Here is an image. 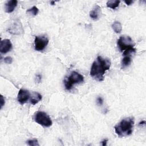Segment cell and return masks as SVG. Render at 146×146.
<instances>
[{"label": "cell", "instance_id": "cell-1", "mask_svg": "<svg viewBox=\"0 0 146 146\" xmlns=\"http://www.w3.org/2000/svg\"><path fill=\"white\" fill-rule=\"evenodd\" d=\"M111 63L109 59L98 56L91 66L90 75L98 81H103L104 79V75L106 71L110 69Z\"/></svg>", "mask_w": 146, "mask_h": 146}, {"label": "cell", "instance_id": "cell-2", "mask_svg": "<svg viewBox=\"0 0 146 146\" xmlns=\"http://www.w3.org/2000/svg\"><path fill=\"white\" fill-rule=\"evenodd\" d=\"M135 119L133 117H128L122 119L114 127L115 133L119 137H125L131 135Z\"/></svg>", "mask_w": 146, "mask_h": 146}, {"label": "cell", "instance_id": "cell-3", "mask_svg": "<svg viewBox=\"0 0 146 146\" xmlns=\"http://www.w3.org/2000/svg\"><path fill=\"white\" fill-rule=\"evenodd\" d=\"M117 45L124 56H131L136 52V48L134 47L135 44L129 36H121L117 41Z\"/></svg>", "mask_w": 146, "mask_h": 146}, {"label": "cell", "instance_id": "cell-4", "mask_svg": "<svg viewBox=\"0 0 146 146\" xmlns=\"http://www.w3.org/2000/svg\"><path fill=\"white\" fill-rule=\"evenodd\" d=\"M84 81V77L78 72L72 71L71 74L64 80V84L66 90H71L73 86L75 84H79Z\"/></svg>", "mask_w": 146, "mask_h": 146}, {"label": "cell", "instance_id": "cell-5", "mask_svg": "<svg viewBox=\"0 0 146 146\" xmlns=\"http://www.w3.org/2000/svg\"><path fill=\"white\" fill-rule=\"evenodd\" d=\"M34 120L36 123L44 127H50L52 124L50 117L43 111H38L35 115Z\"/></svg>", "mask_w": 146, "mask_h": 146}, {"label": "cell", "instance_id": "cell-6", "mask_svg": "<svg viewBox=\"0 0 146 146\" xmlns=\"http://www.w3.org/2000/svg\"><path fill=\"white\" fill-rule=\"evenodd\" d=\"M48 43V39L46 35L36 36L34 40V48L36 51L43 50Z\"/></svg>", "mask_w": 146, "mask_h": 146}, {"label": "cell", "instance_id": "cell-7", "mask_svg": "<svg viewBox=\"0 0 146 146\" xmlns=\"http://www.w3.org/2000/svg\"><path fill=\"white\" fill-rule=\"evenodd\" d=\"M30 96V93L28 90L22 88L18 93L17 99L21 104H24L29 100Z\"/></svg>", "mask_w": 146, "mask_h": 146}, {"label": "cell", "instance_id": "cell-8", "mask_svg": "<svg viewBox=\"0 0 146 146\" xmlns=\"http://www.w3.org/2000/svg\"><path fill=\"white\" fill-rule=\"evenodd\" d=\"M9 31L14 35H19L23 32V27L22 24L20 22L15 21L11 25V26L9 29Z\"/></svg>", "mask_w": 146, "mask_h": 146}, {"label": "cell", "instance_id": "cell-9", "mask_svg": "<svg viewBox=\"0 0 146 146\" xmlns=\"http://www.w3.org/2000/svg\"><path fill=\"white\" fill-rule=\"evenodd\" d=\"M13 45L11 41L8 39H5L1 40L0 44V52L2 54H6L11 51Z\"/></svg>", "mask_w": 146, "mask_h": 146}, {"label": "cell", "instance_id": "cell-10", "mask_svg": "<svg viewBox=\"0 0 146 146\" xmlns=\"http://www.w3.org/2000/svg\"><path fill=\"white\" fill-rule=\"evenodd\" d=\"M17 3L18 1L17 0H11L6 2L5 5V11L7 13H12L17 6Z\"/></svg>", "mask_w": 146, "mask_h": 146}, {"label": "cell", "instance_id": "cell-11", "mask_svg": "<svg viewBox=\"0 0 146 146\" xmlns=\"http://www.w3.org/2000/svg\"><path fill=\"white\" fill-rule=\"evenodd\" d=\"M101 12V9L99 6L96 5L95 7L90 12V17L94 21H97Z\"/></svg>", "mask_w": 146, "mask_h": 146}, {"label": "cell", "instance_id": "cell-12", "mask_svg": "<svg viewBox=\"0 0 146 146\" xmlns=\"http://www.w3.org/2000/svg\"><path fill=\"white\" fill-rule=\"evenodd\" d=\"M42 100V95L37 92H33L30 98V103L33 105H35Z\"/></svg>", "mask_w": 146, "mask_h": 146}, {"label": "cell", "instance_id": "cell-13", "mask_svg": "<svg viewBox=\"0 0 146 146\" xmlns=\"http://www.w3.org/2000/svg\"><path fill=\"white\" fill-rule=\"evenodd\" d=\"M131 61L132 60L131 56H124V57L122 59L121 62V68L123 69L129 66L131 63Z\"/></svg>", "mask_w": 146, "mask_h": 146}, {"label": "cell", "instance_id": "cell-14", "mask_svg": "<svg viewBox=\"0 0 146 146\" xmlns=\"http://www.w3.org/2000/svg\"><path fill=\"white\" fill-rule=\"evenodd\" d=\"M120 1H118V0H110V1H108L106 3V5L107 7L111 8L112 9H115L116 8H117L120 3Z\"/></svg>", "mask_w": 146, "mask_h": 146}, {"label": "cell", "instance_id": "cell-15", "mask_svg": "<svg viewBox=\"0 0 146 146\" xmlns=\"http://www.w3.org/2000/svg\"><path fill=\"white\" fill-rule=\"evenodd\" d=\"M112 28L116 33H120L122 30V26L119 22L115 21L112 25Z\"/></svg>", "mask_w": 146, "mask_h": 146}, {"label": "cell", "instance_id": "cell-16", "mask_svg": "<svg viewBox=\"0 0 146 146\" xmlns=\"http://www.w3.org/2000/svg\"><path fill=\"white\" fill-rule=\"evenodd\" d=\"M38 11H39V10L36 7V6H33L31 8L28 9L26 11V13L27 14H29V15H32V16H35L38 14Z\"/></svg>", "mask_w": 146, "mask_h": 146}, {"label": "cell", "instance_id": "cell-17", "mask_svg": "<svg viewBox=\"0 0 146 146\" xmlns=\"http://www.w3.org/2000/svg\"><path fill=\"white\" fill-rule=\"evenodd\" d=\"M27 143L28 145L30 146H36V145H39L38 141L36 139H33V140H29L27 141Z\"/></svg>", "mask_w": 146, "mask_h": 146}, {"label": "cell", "instance_id": "cell-18", "mask_svg": "<svg viewBox=\"0 0 146 146\" xmlns=\"http://www.w3.org/2000/svg\"><path fill=\"white\" fill-rule=\"evenodd\" d=\"M4 62L6 64H11L13 62V58L11 56H6L4 58Z\"/></svg>", "mask_w": 146, "mask_h": 146}, {"label": "cell", "instance_id": "cell-19", "mask_svg": "<svg viewBox=\"0 0 146 146\" xmlns=\"http://www.w3.org/2000/svg\"><path fill=\"white\" fill-rule=\"evenodd\" d=\"M96 102L99 106H102L103 104V100L102 97H98L96 99Z\"/></svg>", "mask_w": 146, "mask_h": 146}, {"label": "cell", "instance_id": "cell-20", "mask_svg": "<svg viewBox=\"0 0 146 146\" xmlns=\"http://www.w3.org/2000/svg\"><path fill=\"white\" fill-rule=\"evenodd\" d=\"M5 103V99L3 97V96L1 95V108H2V107L4 106Z\"/></svg>", "mask_w": 146, "mask_h": 146}, {"label": "cell", "instance_id": "cell-21", "mask_svg": "<svg viewBox=\"0 0 146 146\" xmlns=\"http://www.w3.org/2000/svg\"><path fill=\"white\" fill-rule=\"evenodd\" d=\"M124 2L126 3V5H131L133 2V1H131V0H128V1L127 0V1H124Z\"/></svg>", "mask_w": 146, "mask_h": 146}, {"label": "cell", "instance_id": "cell-22", "mask_svg": "<svg viewBox=\"0 0 146 146\" xmlns=\"http://www.w3.org/2000/svg\"><path fill=\"white\" fill-rule=\"evenodd\" d=\"M107 141H108V139H106L103 140L102 141V145H103V146L106 145Z\"/></svg>", "mask_w": 146, "mask_h": 146}, {"label": "cell", "instance_id": "cell-23", "mask_svg": "<svg viewBox=\"0 0 146 146\" xmlns=\"http://www.w3.org/2000/svg\"><path fill=\"white\" fill-rule=\"evenodd\" d=\"M145 120H143V121H140V122L139 123V125H141V124H145Z\"/></svg>", "mask_w": 146, "mask_h": 146}, {"label": "cell", "instance_id": "cell-24", "mask_svg": "<svg viewBox=\"0 0 146 146\" xmlns=\"http://www.w3.org/2000/svg\"><path fill=\"white\" fill-rule=\"evenodd\" d=\"M55 1H51V2H50L51 5H54L55 4Z\"/></svg>", "mask_w": 146, "mask_h": 146}]
</instances>
